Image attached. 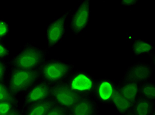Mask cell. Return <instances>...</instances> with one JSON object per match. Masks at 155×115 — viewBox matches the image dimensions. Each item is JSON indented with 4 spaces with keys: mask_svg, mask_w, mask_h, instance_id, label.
I'll use <instances>...</instances> for the list:
<instances>
[{
    "mask_svg": "<svg viewBox=\"0 0 155 115\" xmlns=\"http://www.w3.org/2000/svg\"><path fill=\"white\" fill-rule=\"evenodd\" d=\"M38 81V69H11L5 82L12 92L16 96H18L24 94Z\"/></svg>",
    "mask_w": 155,
    "mask_h": 115,
    "instance_id": "cell-3",
    "label": "cell"
},
{
    "mask_svg": "<svg viewBox=\"0 0 155 115\" xmlns=\"http://www.w3.org/2000/svg\"><path fill=\"white\" fill-rule=\"evenodd\" d=\"M9 72V67L7 62L0 60V81L6 82Z\"/></svg>",
    "mask_w": 155,
    "mask_h": 115,
    "instance_id": "cell-22",
    "label": "cell"
},
{
    "mask_svg": "<svg viewBox=\"0 0 155 115\" xmlns=\"http://www.w3.org/2000/svg\"><path fill=\"white\" fill-rule=\"evenodd\" d=\"M133 104V103L123 97L117 90L113 97L111 106L115 107L116 111L119 115H124L131 112Z\"/></svg>",
    "mask_w": 155,
    "mask_h": 115,
    "instance_id": "cell-16",
    "label": "cell"
},
{
    "mask_svg": "<svg viewBox=\"0 0 155 115\" xmlns=\"http://www.w3.org/2000/svg\"><path fill=\"white\" fill-rule=\"evenodd\" d=\"M68 115H70V114H68Z\"/></svg>",
    "mask_w": 155,
    "mask_h": 115,
    "instance_id": "cell-30",
    "label": "cell"
},
{
    "mask_svg": "<svg viewBox=\"0 0 155 115\" xmlns=\"http://www.w3.org/2000/svg\"><path fill=\"white\" fill-rule=\"evenodd\" d=\"M155 111V101L139 97L133 104L131 112L135 115H150Z\"/></svg>",
    "mask_w": 155,
    "mask_h": 115,
    "instance_id": "cell-13",
    "label": "cell"
},
{
    "mask_svg": "<svg viewBox=\"0 0 155 115\" xmlns=\"http://www.w3.org/2000/svg\"><path fill=\"white\" fill-rule=\"evenodd\" d=\"M18 99L9 88L5 82L0 81V101H12Z\"/></svg>",
    "mask_w": 155,
    "mask_h": 115,
    "instance_id": "cell-19",
    "label": "cell"
},
{
    "mask_svg": "<svg viewBox=\"0 0 155 115\" xmlns=\"http://www.w3.org/2000/svg\"><path fill=\"white\" fill-rule=\"evenodd\" d=\"M139 1L137 0H122L120 2L121 5L125 7H132L137 5Z\"/></svg>",
    "mask_w": 155,
    "mask_h": 115,
    "instance_id": "cell-24",
    "label": "cell"
},
{
    "mask_svg": "<svg viewBox=\"0 0 155 115\" xmlns=\"http://www.w3.org/2000/svg\"><path fill=\"white\" fill-rule=\"evenodd\" d=\"M95 115H103V114H100L99 113H97V114H95Z\"/></svg>",
    "mask_w": 155,
    "mask_h": 115,
    "instance_id": "cell-29",
    "label": "cell"
},
{
    "mask_svg": "<svg viewBox=\"0 0 155 115\" xmlns=\"http://www.w3.org/2000/svg\"><path fill=\"white\" fill-rule=\"evenodd\" d=\"M55 103L51 97L43 101L22 108L24 115H46Z\"/></svg>",
    "mask_w": 155,
    "mask_h": 115,
    "instance_id": "cell-14",
    "label": "cell"
},
{
    "mask_svg": "<svg viewBox=\"0 0 155 115\" xmlns=\"http://www.w3.org/2000/svg\"><path fill=\"white\" fill-rule=\"evenodd\" d=\"M72 12V9L67 10L57 18L52 20L46 26L45 37L47 49L57 46L62 41L67 32L66 20Z\"/></svg>",
    "mask_w": 155,
    "mask_h": 115,
    "instance_id": "cell-5",
    "label": "cell"
},
{
    "mask_svg": "<svg viewBox=\"0 0 155 115\" xmlns=\"http://www.w3.org/2000/svg\"><path fill=\"white\" fill-rule=\"evenodd\" d=\"M139 97L155 101V84L149 81L139 83Z\"/></svg>",
    "mask_w": 155,
    "mask_h": 115,
    "instance_id": "cell-17",
    "label": "cell"
},
{
    "mask_svg": "<svg viewBox=\"0 0 155 115\" xmlns=\"http://www.w3.org/2000/svg\"><path fill=\"white\" fill-rule=\"evenodd\" d=\"M149 56L150 57V62L149 65H150V67H152L154 70H155V55L154 53V52L152 53H150L149 55Z\"/></svg>",
    "mask_w": 155,
    "mask_h": 115,
    "instance_id": "cell-25",
    "label": "cell"
},
{
    "mask_svg": "<svg viewBox=\"0 0 155 115\" xmlns=\"http://www.w3.org/2000/svg\"><path fill=\"white\" fill-rule=\"evenodd\" d=\"M154 72V70L150 67L149 63L138 61L126 68L121 80L142 83L151 81Z\"/></svg>",
    "mask_w": 155,
    "mask_h": 115,
    "instance_id": "cell-9",
    "label": "cell"
},
{
    "mask_svg": "<svg viewBox=\"0 0 155 115\" xmlns=\"http://www.w3.org/2000/svg\"><path fill=\"white\" fill-rule=\"evenodd\" d=\"M150 115H155V111H154V112L152 114H151Z\"/></svg>",
    "mask_w": 155,
    "mask_h": 115,
    "instance_id": "cell-28",
    "label": "cell"
},
{
    "mask_svg": "<svg viewBox=\"0 0 155 115\" xmlns=\"http://www.w3.org/2000/svg\"><path fill=\"white\" fill-rule=\"evenodd\" d=\"M11 32L10 23L4 19H0V40L3 41L8 38Z\"/></svg>",
    "mask_w": 155,
    "mask_h": 115,
    "instance_id": "cell-20",
    "label": "cell"
},
{
    "mask_svg": "<svg viewBox=\"0 0 155 115\" xmlns=\"http://www.w3.org/2000/svg\"><path fill=\"white\" fill-rule=\"evenodd\" d=\"M74 66L58 59H47L38 68V80L53 86L66 80Z\"/></svg>",
    "mask_w": 155,
    "mask_h": 115,
    "instance_id": "cell-2",
    "label": "cell"
},
{
    "mask_svg": "<svg viewBox=\"0 0 155 115\" xmlns=\"http://www.w3.org/2000/svg\"><path fill=\"white\" fill-rule=\"evenodd\" d=\"M154 50V44L148 40L136 38L132 41L131 51L135 57H141L147 54L150 55L153 53Z\"/></svg>",
    "mask_w": 155,
    "mask_h": 115,
    "instance_id": "cell-15",
    "label": "cell"
},
{
    "mask_svg": "<svg viewBox=\"0 0 155 115\" xmlns=\"http://www.w3.org/2000/svg\"><path fill=\"white\" fill-rule=\"evenodd\" d=\"M9 115H24L23 113V110L22 109V108H20V109H18L17 110H15L14 112L11 113Z\"/></svg>",
    "mask_w": 155,
    "mask_h": 115,
    "instance_id": "cell-26",
    "label": "cell"
},
{
    "mask_svg": "<svg viewBox=\"0 0 155 115\" xmlns=\"http://www.w3.org/2000/svg\"><path fill=\"white\" fill-rule=\"evenodd\" d=\"M20 108V102L18 99L0 101V115H9Z\"/></svg>",
    "mask_w": 155,
    "mask_h": 115,
    "instance_id": "cell-18",
    "label": "cell"
},
{
    "mask_svg": "<svg viewBox=\"0 0 155 115\" xmlns=\"http://www.w3.org/2000/svg\"><path fill=\"white\" fill-rule=\"evenodd\" d=\"M91 16L90 1H81L72 14L70 21V29L75 36L82 34L89 25Z\"/></svg>",
    "mask_w": 155,
    "mask_h": 115,
    "instance_id": "cell-6",
    "label": "cell"
},
{
    "mask_svg": "<svg viewBox=\"0 0 155 115\" xmlns=\"http://www.w3.org/2000/svg\"><path fill=\"white\" fill-rule=\"evenodd\" d=\"M50 50L35 46L30 42L24 44L22 50L7 62L11 69L37 70L47 60Z\"/></svg>",
    "mask_w": 155,
    "mask_h": 115,
    "instance_id": "cell-1",
    "label": "cell"
},
{
    "mask_svg": "<svg viewBox=\"0 0 155 115\" xmlns=\"http://www.w3.org/2000/svg\"><path fill=\"white\" fill-rule=\"evenodd\" d=\"M10 55V50L4 41L0 40V60L5 61Z\"/></svg>",
    "mask_w": 155,
    "mask_h": 115,
    "instance_id": "cell-23",
    "label": "cell"
},
{
    "mask_svg": "<svg viewBox=\"0 0 155 115\" xmlns=\"http://www.w3.org/2000/svg\"><path fill=\"white\" fill-rule=\"evenodd\" d=\"M96 79L91 73L74 70L64 81L69 88L80 97H92Z\"/></svg>",
    "mask_w": 155,
    "mask_h": 115,
    "instance_id": "cell-4",
    "label": "cell"
},
{
    "mask_svg": "<svg viewBox=\"0 0 155 115\" xmlns=\"http://www.w3.org/2000/svg\"><path fill=\"white\" fill-rule=\"evenodd\" d=\"M52 86L38 80L24 93L23 109L51 97Z\"/></svg>",
    "mask_w": 155,
    "mask_h": 115,
    "instance_id": "cell-10",
    "label": "cell"
},
{
    "mask_svg": "<svg viewBox=\"0 0 155 115\" xmlns=\"http://www.w3.org/2000/svg\"><path fill=\"white\" fill-rule=\"evenodd\" d=\"M51 98L55 104L69 110L80 97L63 82L52 86Z\"/></svg>",
    "mask_w": 155,
    "mask_h": 115,
    "instance_id": "cell-8",
    "label": "cell"
},
{
    "mask_svg": "<svg viewBox=\"0 0 155 115\" xmlns=\"http://www.w3.org/2000/svg\"><path fill=\"white\" fill-rule=\"evenodd\" d=\"M117 91V83L115 80L107 78L96 79L92 97L99 104L111 105L115 93Z\"/></svg>",
    "mask_w": 155,
    "mask_h": 115,
    "instance_id": "cell-7",
    "label": "cell"
},
{
    "mask_svg": "<svg viewBox=\"0 0 155 115\" xmlns=\"http://www.w3.org/2000/svg\"><path fill=\"white\" fill-rule=\"evenodd\" d=\"M69 110L58 104H54L46 115H68Z\"/></svg>",
    "mask_w": 155,
    "mask_h": 115,
    "instance_id": "cell-21",
    "label": "cell"
},
{
    "mask_svg": "<svg viewBox=\"0 0 155 115\" xmlns=\"http://www.w3.org/2000/svg\"><path fill=\"white\" fill-rule=\"evenodd\" d=\"M124 115H135V114H134L132 112H130V113H127V114H124Z\"/></svg>",
    "mask_w": 155,
    "mask_h": 115,
    "instance_id": "cell-27",
    "label": "cell"
},
{
    "mask_svg": "<svg viewBox=\"0 0 155 115\" xmlns=\"http://www.w3.org/2000/svg\"><path fill=\"white\" fill-rule=\"evenodd\" d=\"M99 104L92 97H80L71 109L70 115H95L99 113Z\"/></svg>",
    "mask_w": 155,
    "mask_h": 115,
    "instance_id": "cell-11",
    "label": "cell"
},
{
    "mask_svg": "<svg viewBox=\"0 0 155 115\" xmlns=\"http://www.w3.org/2000/svg\"><path fill=\"white\" fill-rule=\"evenodd\" d=\"M117 90L133 103L139 97V83L135 82L121 79L117 83Z\"/></svg>",
    "mask_w": 155,
    "mask_h": 115,
    "instance_id": "cell-12",
    "label": "cell"
}]
</instances>
